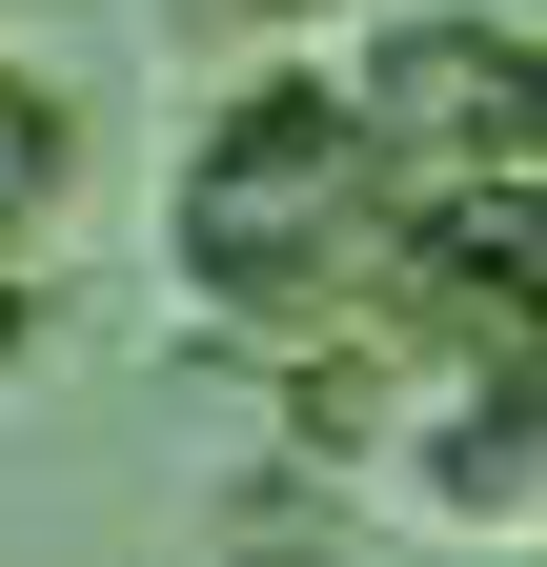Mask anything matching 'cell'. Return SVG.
Segmentation results:
<instances>
[{"instance_id":"obj_4","label":"cell","mask_w":547,"mask_h":567,"mask_svg":"<svg viewBox=\"0 0 547 567\" xmlns=\"http://www.w3.org/2000/svg\"><path fill=\"white\" fill-rule=\"evenodd\" d=\"M61 183H82V122H61V82H21V61H0V244H41Z\"/></svg>"},{"instance_id":"obj_1","label":"cell","mask_w":547,"mask_h":567,"mask_svg":"<svg viewBox=\"0 0 547 567\" xmlns=\"http://www.w3.org/2000/svg\"><path fill=\"white\" fill-rule=\"evenodd\" d=\"M405 224H426V163L365 82H244L183 163V284L224 344H365L385 284H405Z\"/></svg>"},{"instance_id":"obj_5","label":"cell","mask_w":547,"mask_h":567,"mask_svg":"<svg viewBox=\"0 0 547 567\" xmlns=\"http://www.w3.org/2000/svg\"><path fill=\"white\" fill-rule=\"evenodd\" d=\"M21 344H41V284H21V244H0V365H21Z\"/></svg>"},{"instance_id":"obj_3","label":"cell","mask_w":547,"mask_h":567,"mask_svg":"<svg viewBox=\"0 0 547 567\" xmlns=\"http://www.w3.org/2000/svg\"><path fill=\"white\" fill-rule=\"evenodd\" d=\"M446 425L405 446V486H426L446 527H547V365H466V385H426Z\"/></svg>"},{"instance_id":"obj_2","label":"cell","mask_w":547,"mask_h":567,"mask_svg":"<svg viewBox=\"0 0 547 567\" xmlns=\"http://www.w3.org/2000/svg\"><path fill=\"white\" fill-rule=\"evenodd\" d=\"M365 102L405 122V163H547V41L466 21V0H426V21L365 41Z\"/></svg>"},{"instance_id":"obj_6","label":"cell","mask_w":547,"mask_h":567,"mask_svg":"<svg viewBox=\"0 0 547 567\" xmlns=\"http://www.w3.org/2000/svg\"><path fill=\"white\" fill-rule=\"evenodd\" d=\"M224 21H305V0H224Z\"/></svg>"}]
</instances>
